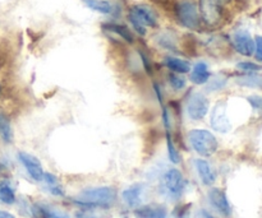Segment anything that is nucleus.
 <instances>
[{
	"label": "nucleus",
	"instance_id": "f704fd0d",
	"mask_svg": "<svg viewBox=\"0 0 262 218\" xmlns=\"http://www.w3.org/2000/svg\"><path fill=\"white\" fill-rule=\"evenodd\" d=\"M193 218H216V217H215L214 214L211 213V212L207 211V209L200 208L199 211H197L196 213H194Z\"/></svg>",
	"mask_w": 262,
	"mask_h": 218
},
{
	"label": "nucleus",
	"instance_id": "9b49d317",
	"mask_svg": "<svg viewBox=\"0 0 262 218\" xmlns=\"http://www.w3.org/2000/svg\"><path fill=\"white\" fill-rule=\"evenodd\" d=\"M129 14H132L136 19L140 20L146 28L147 27L155 28L159 26L158 13H156L150 5H146V4L132 5L129 9Z\"/></svg>",
	"mask_w": 262,
	"mask_h": 218
},
{
	"label": "nucleus",
	"instance_id": "2eb2a0df",
	"mask_svg": "<svg viewBox=\"0 0 262 218\" xmlns=\"http://www.w3.org/2000/svg\"><path fill=\"white\" fill-rule=\"evenodd\" d=\"M189 81L196 86H202V84L209 83L211 78V71L209 70V65L205 61H199L193 65V68L189 71Z\"/></svg>",
	"mask_w": 262,
	"mask_h": 218
},
{
	"label": "nucleus",
	"instance_id": "412c9836",
	"mask_svg": "<svg viewBox=\"0 0 262 218\" xmlns=\"http://www.w3.org/2000/svg\"><path fill=\"white\" fill-rule=\"evenodd\" d=\"M0 139L5 144H12L13 139H14L12 123L5 112H0Z\"/></svg>",
	"mask_w": 262,
	"mask_h": 218
},
{
	"label": "nucleus",
	"instance_id": "72a5a7b5",
	"mask_svg": "<svg viewBox=\"0 0 262 218\" xmlns=\"http://www.w3.org/2000/svg\"><path fill=\"white\" fill-rule=\"evenodd\" d=\"M152 87H154V91H155L156 99H158L159 104H160L161 106H164V97H163V91H161V86L158 83V82H154Z\"/></svg>",
	"mask_w": 262,
	"mask_h": 218
},
{
	"label": "nucleus",
	"instance_id": "f8f14e48",
	"mask_svg": "<svg viewBox=\"0 0 262 218\" xmlns=\"http://www.w3.org/2000/svg\"><path fill=\"white\" fill-rule=\"evenodd\" d=\"M145 185L141 183H135L127 186L122 191V201L128 208L136 209L142 206L143 198H145Z\"/></svg>",
	"mask_w": 262,
	"mask_h": 218
},
{
	"label": "nucleus",
	"instance_id": "0eeeda50",
	"mask_svg": "<svg viewBox=\"0 0 262 218\" xmlns=\"http://www.w3.org/2000/svg\"><path fill=\"white\" fill-rule=\"evenodd\" d=\"M207 201H209L210 206H211L212 208H214L222 217L229 218L232 216L233 209L224 189L222 188L210 189L209 193H207Z\"/></svg>",
	"mask_w": 262,
	"mask_h": 218
},
{
	"label": "nucleus",
	"instance_id": "5701e85b",
	"mask_svg": "<svg viewBox=\"0 0 262 218\" xmlns=\"http://www.w3.org/2000/svg\"><path fill=\"white\" fill-rule=\"evenodd\" d=\"M237 84L243 87H248V88L262 89V76L255 73L242 76L239 78H237Z\"/></svg>",
	"mask_w": 262,
	"mask_h": 218
},
{
	"label": "nucleus",
	"instance_id": "aec40b11",
	"mask_svg": "<svg viewBox=\"0 0 262 218\" xmlns=\"http://www.w3.org/2000/svg\"><path fill=\"white\" fill-rule=\"evenodd\" d=\"M32 214H38L41 218H71L67 212L61 209L53 208L46 204H36L32 207Z\"/></svg>",
	"mask_w": 262,
	"mask_h": 218
},
{
	"label": "nucleus",
	"instance_id": "ddd939ff",
	"mask_svg": "<svg viewBox=\"0 0 262 218\" xmlns=\"http://www.w3.org/2000/svg\"><path fill=\"white\" fill-rule=\"evenodd\" d=\"M135 218H169L168 209L164 204H143L133 212Z\"/></svg>",
	"mask_w": 262,
	"mask_h": 218
},
{
	"label": "nucleus",
	"instance_id": "4468645a",
	"mask_svg": "<svg viewBox=\"0 0 262 218\" xmlns=\"http://www.w3.org/2000/svg\"><path fill=\"white\" fill-rule=\"evenodd\" d=\"M194 167H196L200 180L205 186L214 185L215 181H216V173L211 167L210 162H207L204 158H197V160H194Z\"/></svg>",
	"mask_w": 262,
	"mask_h": 218
},
{
	"label": "nucleus",
	"instance_id": "7c9ffc66",
	"mask_svg": "<svg viewBox=\"0 0 262 218\" xmlns=\"http://www.w3.org/2000/svg\"><path fill=\"white\" fill-rule=\"evenodd\" d=\"M225 83H227V81H225V79L215 78V79H212L209 84H207V89H209V91H219V89H222L223 87L225 86Z\"/></svg>",
	"mask_w": 262,
	"mask_h": 218
},
{
	"label": "nucleus",
	"instance_id": "e433bc0d",
	"mask_svg": "<svg viewBox=\"0 0 262 218\" xmlns=\"http://www.w3.org/2000/svg\"><path fill=\"white\" fill-rule=\"evenodd\" d=\"M0 93H2V87H0Z\"/></svg>",
	"mask_w": 262,
	"mask_h": 218
},
{
	"label": "nucleus",
	"instance_id": "20e7f679",
	"mask_svg": "<svg viewBox=\"0 0 262 218\" xmlns=\"http://www.w3.org/2000/svg\"><path fill=\"white\" fill-rule=\"evenodd\" d=\"M188 140L191 147L202 157H210L216 153L219 142L211 132L206 129H193L188 133Z\"/></svg>",
	"mask_w": 262,
	"mask_h": 218
},
{
	"label": "nucleus",
	"instance_id": "a878e982",
	"mask_svg": "<svg viewBox=\"0 0 262 218\" xmlns=\"http://www.w3.org/2000/svg\"><path fill=\"white\" fill-rule=\"evenodd\" d=\"M168 81H169V84H170V87L174 89V91H182V89L186 88L187 86L186 79H184L181 74L171 73V71L168 76Z\"/></svg>",
	"mask_w": 262,
	"mask_h": 218
},
{
	"label": "nucleus",
	"instance_id": "7ed1b4c3",
	"mask_svg": "<svg viewBox=\"0 0 262 218\" xmlns=\"http://www.w3.org/2000/svg\"><path fill=\"white\" fill-rule=\"evenodd\" d=\"M199 13L206 27H220L225 18L224 0H199Z\"/></svg>",
	"mask_w": 262,
	"mask_h": 218
},
{
	"label": "nucleus",
	"instance_id": "b1692460",
	"mask_svg": "<svg viewBox=\"0 0 262 218\" xmlns=\"http://www.w3.org/2000/svg\"><path fill=\"white\" fill-rule=\"evenodd\" d=\"M166 148H168V157L169 161L174 165H178L181 162V155H179L178 150H177L176 144H174V140L171 138L170 132H166Z\"/></svg>",
	"mask_w": 262,
	"mask_h": 218
},
{
	"label": "nucleus",
	"instance_id": "a211bd4d",
	"mask_svg": "<svg viewBox=\"0 0 262 218\" xmlns=\"http://www.w3.org/2000/svg\"><path fill=\"white\" fill-rule=\"evenodd\" d=\"M0 203L4 206H13L17 203L15 189L8 179L0 180Z\"/></svg>",
	"mask_w": 262,
	"mask_h": 218
},
{
	"label": "nucleus",
	"instance_id": "bb28decb",
	"mask_svg": "<svg viewBox=\"0 0 262 218\" xmlns=\"http://www.w3.org/2000/svg\"><path fill=\"white\" fill-rule=\"evenodd\" d=\"M237 68L239 69V70L251 74V73H256V71L261 70L262 66L258 65V64L253 63V61H239V63L237 64Z\"/></svg>",
	"mask_w": 262,
	"mask_h": 218
},
{
	"label": "nucleus",
	"instance_id": "6e6552de",
	"mask_svg": "<svg viewBox=\"0 0 262 218\" xmlns=\"http://www.w3.org/2000/svg\"><path fill=\"white\" fill-rule=\"evenodd\" d=\"M210 125L215 132L222 133V134H225L232 129V124L227 114V105L223 101H219L212 107L211 115H210Z\"/></svg>",
	"mask_w": 262,
	"mask_h": 218
},
{
	"label": "nucleus",
	"instance_id": "dca6fc26",
	"mask_svg": "<svg viewBox=\"0 0 262 218\" xmlns=\"http://www.w3.org/2000/svg\"><path fill=\"white\" fill-rule=\"evenodd\" d=\"M164 65L171 71V73L176 74H187L191 71L192 66L189 64V61L184 60V59L177 58V56L168 55L164 58Z\"/></svg>",
	"mask_w": 262,
	"mask_h": 218
},
{
	"label": "nucleus",
	"instance_id": "c756f323",
	"mask_svg": "<svg viewBox=\"0 0 262 218\" xmlns=\"http://www.w3.org/2000/svg\"><path fill=\"white\" fill-rule=\"evenodd\" d=\"M138 55H140V59L141 61H142V65H143V69L146 70V73L147 74H152L154 73V68H152V61H151L150 56L147 55V54L145 53L143 50H138Z\"/></svg>",
	"mask_w": 262,
	"mask_h": 218
},
{
	"label": "nucleus",
	"instance_id": "2f4dec72",
	"mask_svg": "<svg viewBox=\"0 0 262 218\" xmlns=\"http://www.w3.org/2000/svg\"><path fill=\"white\" fill-rule=\"evenodd\" d=\"M255 55L256 59L262 63V36L255 37Z\"/></svg>",
	"mask_w": 262,
	"mask_h": 218
},
{
	"label": "nucleus",
	"instance_id": "6ab92c4d",
	"mask_svg": "<svg viewBox=\"0 0 262 218\" xmlns=\"http://www.w3.org/2000/svg\"><path fill=\"white\" fill-rule=\"evenodd\" d=\"M102 30L107 31V32L115 33L117 36H119L122 40H124L128 43H135V35L132 33V31L124 25H119V23H104L102 25Z\"/></svg>",
	"mask_w": 262,
	"mask_h": 218
},
{
	"label": "nucleus",
	"instance_id": "393cba45",
	"mask_svg": "<svg viewBox=\"0 0 262 218\" xmlns=\"http://www.w3.org/2000/svg\"><path fill=\"white\" fill-rule=\"evenodd\" d=\"M191 212L192 203L177 204L173 211H171L170 218H191Z\"/></svg>",
	"mask_w": 262,
	"mask_h": 218
},
{
	"label": "nucleus",
	"instance_id": "c85d7f7f",
	"mask_svg": "<svg viewBox=\"0 0 262 218\" xmlns=\"http://www.w3.org/2000/svg\"><path fill=\"white\" fill-rule=\"evenodd\" d=\"M247 101H248V104L251 105V107L253 109V111L262 115V96H258V94H252V96L247 97Z\"/></svg>",
	"mask_w": 262,
	"mask_h": 218
},
{
	"label": "nucleus",
	"instance_id": "4be33fe9",
	"mask_svg": "<svg viewBox=\"0 0 262 218\" xmlns=\"http://www.w3.org/2000/svg\"><path fill=\"white\" fill-rule=\"evenodd\" d=\"M82 3L87 8L100 13V14H112L113 13V4L107 0H82Z\"/></svg>",
	"mask_w": 262,
	"mask_h": 218
},
{
	"label": "nucleus",
	"instance_id": "f3484780",
	"mask_svg": "<svg viewBox=\"0 0 262 218\" xmlns=\"http://www.w3.org/2000/svg\"><path fill=\"white\" fill-rule=\"evenodd\" d=\"M156 45L160 46L161 49H165L169 51H178V37L176 33L170 31H163L155 36Z\"/></svg>",
	"mask_w": 262,
	"mask_h": 218
},
{
	"label": "nucleus",
	"instance_id": "39448f33",
	"mask_svg": "<svg viewBox=\"0 0 262 218\" xmlns=\"http://www.w3.org/2000/svg\"><path fill=\"white\" fill-rule=\"evenodd\" d=\"M174 14L183 27L197 31L201 28L199 7L193 0H182L174 5Z\"/></svg>",
	"mask_w": 262,
	"mask_h": 218
},
{
	"label": "nucleus",
	"instance_id": "c9c22d12",
	"mask_svg": "<svg viewBox=\"0 0 262 218\" xmlns=\"http://www.w3.org/2000/svg\"><path fill=\"white\" fill-rule=\"evenodd\" d=\"M0 218H15V216L13 213H10V212L0 209Z\"/></svg>",
	"mask_w": 262,
	"mask_h": 218
},
{
	"label": "nucleus",
	"instance_id": "1a4fd4ad",
	"mask_svg": "<svg viewBox=\"0 0 262 218\" xmlns=\"http://www.w3.org/2000/svg\"><path fill=\"white\" fill-rule=\"evenodd\" d=\"M17 157L18 160H19L20 165H22L23 168L26 170V173L28 174V176H30L33 181H36V183L42 181L45 171H43L42 165H41L40 160H38L37 157H35V156L27 152H18Z\"/></svg>",
	"mask_w": 262,
	"mask_h": 218
},
{
	"label": "nucleus",
	"instance_id": "9d476101",
	"mask_svg": "<svg viewBox=\"0 0 262 218\" xmlns=\"http://www.w3.org/2000/svg\"><path fill=\"white\" fill-rule=\"evenodd\" d=\"M232 45L234 50L243 56H252L255 54V40L246 30H238L233 33Z\"/></svg>",
	"mask_w": 262,
	"mask_h": 218
},
{
	"label": "nucleus",
	"instance_id": "423d86ee",
	"mask_svg": "<svg viewBox=\"0 0 262 218\" xmlns=\"http://www.w3.org/2000/svg\"><path fill=\"white\" fill-rule=\"evenodd\" d=\"M210 101L202 92H194L189 96L186 105V111L189 119L194 122H201L209 114Z\"/></svg>",
	"mask_w": 262,
	"mask_h": 218
},
{
	"label": "nucleus",
	"instance_id": "473e14b6",
	"mask_svg": "<svg viewBox=\"0 0 262 218\" xmlns=\"http://www.w3.org/2000/svg\"><path fill=\"white\" fill-rule=\"evenodd\" d=\"M77 218H102L100 214L95 213L94 209H84V211L78 212Z\"/></svg>",
	"mask_w": 262,
	"mask_h": 218
},
{
	"label": "nucleus",
	"instance_id": "f257e3e1",
	"mask_svg": "<svg viewBox=\"0 0 262 218\" xmlns=\"http://www.w3.org/2000/svg\"><path fill=\"white\" fill-rule=\"evenodd\" d=\"M117 199L118 191L113 186H95L82 190L72 198V202L84 209H107L114 206Z\"/></svg>",
	"mask_w": 262,
	"mask_h": 218
},
{
	"label": "nucleus",
	"instance_id": "cd10ccee",
	"mask_svg": "<svg viewBox=\"0 0 262 218\" xmlns=\"http://www.w3.org/2000/svg\"><path fill=\"white\" fill-rule=\"evenodd\" d=\"M127 18H128V20H129L130 25H132L133 30H135L136 32L138 33V35H140V36H146V33H147V28H146L145 26H143L142 23L140 22V20L136 19V18L133 17L132 14H129V13H128Z\"/></svg>",
	"mask_w": 262,
	"mask_h": 218
},
{
	"label": "nucleus",
	"instance_id": "f03ea898",
	"mask_svg": "<svg viewBox=\"0 0 262 218\" xmlns=\"http://www.w3.org/2000/svg\"><path fill=\"white\" fill-rule=\"evenodd\" d=\"M187 188V181L181 170L170 167L163 173L159 184V193L169 202H178L182 199Z\"/></svg>",
	"mask_w": 262,
	"mask_h": 218
}]
</instances>
